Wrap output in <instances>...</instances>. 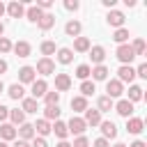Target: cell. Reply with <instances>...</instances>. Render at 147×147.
Masks as SVG:
<instances>
[{
	"mask_svg": "<svg viewBox=\"0 0 147 147\" xmlns=\"http://www.w3.org/2000/svg\"><path fill=\"white\" fill-rule=\"evenodd\" d=\"M44 101H46V106H57L60 92H46V94H44Z\"/></svg>",
	"mask_w": 147,
	"mask_h": 147,
	"instance_id": "obj_35",
	"label": "cell"
},
{
	"mask_svg": "<svg viewBox=\"0 0 147 147\" xmlns=\"http://www.w3.org/2000/svg\"><path fill=\"white\" fill-rule=\"evenodd\" d=\"M136 78V69L131 67V64H122L119 69H117V80L124 85V83H131Z\"/></svg>",
	"mask_w": 147,
	"mask_h": 147,
	"instance_id": "obj_2",
	"label": "cell"
},
{
	"mask_svg": "<svg viewBox=\"0 0 147 147\" xmlns=\"http://www.w3.org/2000/svg\"><path fill=\"white\" fill-rule=\"evenodd\" d=\"M90 71H92V67H90V64H80V67L76 69V76H78L80 80H87V76H90Z\"/></svg>",
	"mask_w": 147,
	"mask_h": 147,
	"instance_id": "obj_37",
	"label": "cell"
},
{
	"mask_svg": "<svg viewBox=\"0 0 147 147\" xmlns=\"http://www.w3.org/2000/svg\"><path fill=\"white\" fill-rule=\"evenodd\" d=\"M48 92V85H46V80L44 78H34V83H32V99H39V96H44Z\"/></svg>",
	"mask_w": 147,
	"mask_h": 147,
	"instance_id": "obj_11",
	"label": "cell"
},
{
	"mask_svg": "<svg viewBox=\"0 0 147 147\" xmlns=\"http://www.w3.org/2000/svg\"><path fill=\"white\" fill-rule=\"evenodd\" d=\"M71 108H74V113H85L87 110V99L85 96H74L71 99Z\"/></svg>",
	"mask_w": 147,
	"mask_h": 147,
	"instance_id": "obj_23",
	"label": "cell"
},
{
	"mask_svg": "<svg viewBox=\"0 0 147 147\" xmlns=\"http://www.w3.org/2000/svg\"><path fill=\"white\" fill-rule=\"evenodd\" d=\"M37 25H39L41 30H51V28L55 25V16H53V14H44V16L39 18V23H37Z\"/></svg>",
	"mask_w": 147,
	"mask_h": 147,
	"instance_id": "obj_26",
	"label": "cell"
},
{
	"mask_svg": "<svg viewBox=\"0 0 147 147\" xmlns=\"http://www.w3.org/2000/svg\"><path fill=\"white\" fill-rule=\"evenodd\" d=\"M14 147H30V142H25V140H16Z\"/></svg>",
	"mask_w": 147,
	"mask_h": 147,
	"instance_id": "obj_48",
	"label": "cell"
},
{
	"mask_svg": "<svg viewBox=\"0 0 147 147\" xmlns=\"http://www.w3.org/2000/svg\"><path fill=\"white\" fill-rule=\"evenodd\" d=\"M67 129H69V133H74V136H83V131L87 129V124H85L83 117H71L69 124H67Z\"/></svg>",
	"mask_w": 147,
	"mask_h": 147,
	"instance_id": "obj_4",
	"label": "cell"
},
{
	"mask_svg": "<svg viewBox=\"0 0 147 147\" xmlns=\"http://www.w3.org/2000/svg\"><path fill=\"white\" fill-rule=\"evenodd\" d=\"M71 87V76L69 74H55V92H67Z\"/></svg>",
	"mask_w": 147,
	"mask_h": 147,
	"instance_id": "obj_6",
	"label": "cell"
},
{
	"mask_svg": "<svg viewBox=\"0 0 147 147\" xmlns=\"http://www.w3.org/2000/svg\"><path fill=\"white\" fill-rule=\"evenodd\" d=\"M64 9L76 11V9H78V0H64Z\"/></svg>",
	"mask_w": 147,
	"mask_h": 147,
	"instance_id": "obj_43",
	"label": "cell"
},
{
	"mask_svg": "<svg viewBox=\"0 0 147 147\" xmlns=\"http://www.w3.org/2000/svg\"><path fill=\"white\" fill-rule=\"evenodd\" d=\"M83 119H85V124H87V126H99V124H101V113H99V110H94V108H87Z\"/></svg>",
	"mask_w": 147,
	"mask_h": 147,
	"instance_id": "obj_10",
	"label": "cell"
},
{
	"mask_svg": "<svg viewBox=\"0 0 147 147\" xmlns=\"http://www.w3.org/2000/svg\"><path fill=\"white\" fill-rule=\"evenodd\" d=\"M90 76H92L94 80H106V78H108V69H106L103 64H99V67H94V69L90 71Z\"/></svg>",
	"mask_w": 147,
	"mask_h": 147,
	"instance_id": "obj_28",
	"label": "cell"
},
{
	"mask_svg": "<svg viewBox=\"0 0 147 147\" xmlns=\"http://www.w3.org/2000/svg\"><path fill=\"white\" fill-rule=\"evenodd\" d=\"M106 21H108V25H113V28H124V14L122 11H117V9H113V11H108V16H106Z\"/></svg>",
	"mask_w": 147,
	"mask_h": 147,
	"instance_id": "obj_7",
	"label": "cell"
},
{
	"mask_svg": "<svg viewBox=\"0 0 147 147\" xmlns=\"http://www.w3.org/2000/svg\"><path fill=\"white\" fill-rule=\"evenodd\" d=\"M140 99H142V87L131 85V87H129V99H126V101H131V103H133V101H140Z\"/></svg>",
	"mask_w": 147,
	"mask_h": 147,
	"instance_id": "obj_31",
	"label": "cell"
},
{
	"mask_svg": "<svg viewBox=\"0 0 147 147\" xmlns=\"http://www.w3.org/2000/svg\"><path fill=\"white\" fill-rule=\"evenodd\" d=\"M131 34H129V30L126 28H117L115 30V34H113V39L117 41V44H126V39H129Z\"/></svg>",
	"mask_w": 147,
	"mask_h": 147,
	"instance_id": "obj_30",
	"label": "cell"
},
{
	"mask_svg": "<svg viewBox=\"0 0 147 147\" xmlns=\"http://www.w3.org/2000/svg\"><path fill=\"white\" fill-rule=\"evenodd\" d=\"M106 92H108V94H106L108 99L122 96V92H124V85H122V83H119L117 78H113V80H108V83H106Z\"/></svg>",
	"mask_w": 147,
	"mask_h": 147,
	"instance_id": "obj_3",
	"label": "cell"
},
{
	"mask_svg": "<svg viewBox=\"0 0 147 147\" xmlns=\"http://www.w3.org/2000/svg\"><path fill=\"white\" fill-rule=\"evenodd\" d=\"M80 92H83L80 96H90V94H94V83H92V80H83V83H80Z\"/></svg>",
	"mask_w": 147,
	"mask_h": 147,
	"instance_id": "obj_34",
	"label": "cell"
},
{
	"mask_svg": "<svg viewBox=\"0 0 147 147\" xmlns=\"http://www.w3.org/2000/svg\"><path fill=\"white\" fill-rule=\"evenodd\" d=\"M94 147H110V145H108L106 138H96V140H94Z\"/></svg>",
	"mask_w": 147,
	"mask_h": 147,
	"instance_id": "obj_47",
	"label": "cell"
},
{
	"mask_svg": "<svg viewBox=\"0 0 147 147\" xmlns=\"http://www.w3.org/2000/svg\"><path fill=\"white\" fill-rule=\"evenodd\" d=\"M5 11L11 16V18H21L23 14H25V9H23V2H18V0H14V2H9L7 7H5Z\"/></svg>",
	"mask_w": 147,
	"mask_h": 147,
	"instance_id": "obj_8",
	"label": "cell"
},
{
	"mask_svg": "<svg viewBox=\"0 0 147 147\" xmlns=\"http://www.w3.org/2000/svg\"><path fill=\"white\" fill-rule=\"evenodd\" d=\"M131 48H133L136 55H145V41H142V39H136V41L131 44Z\"/></svg>",
	"mask_w": 147,
	"mask_h": 147,
	"instance_id": "obj_38",
	"label": "cell"
},
{
	"mask_svg": "<svg viewBox=\"0 0 147 147\" xmlns=\"http://www.w3.org/2000/svg\"><path fill=\"white\" fill-rule=\"evenodd\" d=\"M2 90H5V85H2V80H0V92H2Z\"/></svg>",
	"mask_w": 147,
	"mask_h": 147,
	"instance_id": "obj_57",
	"label": "cell"
},
{
	"mask_svg": "<svg viewBox=\"0 0 147 147\" xmlns=\"http://www.w3.org/2000/svg\"><path fill=\"white\" fill-rule=\"evenodd\" d=\"M60 113H62V110H60V106H46V108H44V119H46V122H51V119H55V122H57Z\"/></svg>",
	"mask_w": 147,
	"mask_h": 147,
	"instance_id": "obj_24",
	"label": "cell"
},
{
	"mask_svg": "<svg viewBox=\"0 0 147 147\" xmlns=\"http://www.w3.org/2000/svg\"><path fill=\"white\" fill-rule=\"evenodd\" d=\"M2 34H5V23L0 21V37H2Z\"/></svg>",
	"mask_w": 147,
	"mask_h": 147,
	"instance_id": "obj_53",
	"label": "cell"
},
{
	"mask_svg": "<svg viewBox=\"0 0 147 147\" xmlns=\"http://www.w3.org/2000/svg\"><path fill=\"white\" fill-rule=\"evenodd\" d=\"M2 14H5V5L0 2V16H2Z\"/></svg>",
	"mask_w": 147,
	"mask_h": 147,
	"instance_id": "obj_54",
	"label": "cell"
},
{
	"mask_svg": "<svg viewBox=\"0 0 147 147\" xmlns=\"http://www.w3.org/2000/svg\"><path fill=\"white\" fill-rule=\"evenodd\" d=\"M51 131H53V133H55L60 140H64V138L69 136V129H67V124H64V122H60V119H57V122L51 126Z\"/></svg>",
	"mask_w": 147,
	"mask_h": 147,
	"instance_id": "obj_20",
	"label": "cell"
},
{
	"mask_svg": "<svg viewBox=\"0 0 147 147\" xmlns=\"http://www.w3.org/2000/svg\"><path fill=\"white\" fill-rule=\"evenodd\" d=\"M34 7H39V9L44 11V9H48V7H53V0H37V5H34Z\"/></svg>",
	"mask_w": 147,
	"mask_h": 147,
	"instance_id": "obj_42",
	"label": "cell"
},
{
	"mask_svg": "<svg viewBox=\"0 0 147 147\" xmlns=\"http://www.w3.org/2000/svg\"><path fill=\"white\" fill-rule=\"evenodd\" d=\"M108 110H113V99L101 96L99 99V113H108Z\"/></svg>",
	"mask_w": 147,
	"mask_h": 147,
	"instance_id": "obj_36",
	"label": "cell"
},
{
	"mask_svg": "<svg viewBox=\"0 0 147 147\" xmlns=\"http://www.w3.org/2000/svg\"><path fill=\"white\" fill-rule=\"evenodd\" d=\"M71 60H74V51L71 48H60L57 51V62L60 64H69Z\"/></svg>",
	"mask_w": 147,
	"mask_h": 147,
	"instance_id": "obj_25",
	"label": "cell"
},
{
	"mask_svg": "<svg viewBox=\"0 0 147 147\" xmlns=\"http://www.w3.org/2000/svg\"><path fill=\"white\" fill-rule=\"evenodd\" d=\"M99 126H101V133H103L106 140H108V138H117V126H115V122L108 119V122H101Z\"/></svg>",
	"mask_w": 147,
	"mask_h": 147,
	"instance_id": "obj_15",
	"label": "cell"
},
{
	"mask_svg": "<svg viewBox=\"0 0 147 147\" xmlns=\"http://www.w3.org/2000/svg\"><path fill=\"white\" fill-rule=\"evenodd\" d=\"M23 113H37V99H23V106H21Z\"/></svg>",
	"mask_w": 147,
	"mask_h": 147,
	"instance_id": "obj_33",
	"label": "cell"
},
{
	"mask_svg": "<svg viewBox=\"0 0 147 147\" xmlns=\"http://www.w3.org/2000/svg\"><path fill=\"white\" fill-rule=\"evenodd\" d=\"M37 74H44V76H51L53 71H55V62L51 60V57H41L39 62H37V69H34Z\"/></svg>",
	"mask_w": 147,
	"mask_h": 147,
	"instance_id": "obj_5",
	"label": "cell"
},
{
	"mask_svg": "<svg viewBox=\"0 0 147 147\" xmlns=\"http://www.w3.org/2000/svg\"><path fill=\"white\" fill-rule=\"evenodd\" d=\"M11 51H14L18 57H28V55H30V44H28V41H16V44L11 46Z\"/></svg>",
	"mask_w": 147,
	"mask_h": 147,
	"instance_id": "obj_18",
	"label": "cell"
},
{
	"mask_svg": "<svg viewBox=\"0 0 147 147\" xmlns=\"http://www.w3.org/2000/svg\"><path fill=\"white\" fill-rule=\"evenodd\" d=\"M25 16H28V21H32V23H39V18L44 16V11H41L39 7H30V9L25 11Z\"/></svg>",
	"mask_w": 147,
	"mask_h": 147,
	"instance_id": "obj_29",
	"label": "cell"
},
{
	"mask_svg": "<svg viewBox=\"0 0 147 147\" xmlns=\"http://www.w3.org/2000/svg\"><path fill=\"white\" fill-rule=\"evenodd\" d=\"M0 147H9V145H7V142H5V140H0Z\"/></svg>",
	"mask_w": 147,
	"mask_h": 147,
	"instance_id": "obj_55",
	"label": "cell"
},
{
	"mask_svg": "<svg viewBox=\"0 0 147 147\" xmlns=\"http://www.w3.org/2000/svg\"><path fill=\"white\" fill-rule=\"evenodd\" d=\"M9 99H25V90H23V85L21 83H14V85H9Z\"/></svg>",
	"mask_w": 147,
	"mask_h": 147,
	"instance_id": "obj_22",
	"label": "cell"
},
{
	"mask_svg": "<svg viewBox=\"0 0 147 147\" xmlns=\"http://www.w3.org/2000/svg\"><path fill=\"white\" fill-rule=\"evenodd\" d=\"M32 126H34V133H39V138L51 133V122H46V119H37V124H32Z\"/></svg>",
	"mask_w": 147,
	"mask_h": 147,
	"instance_id": "obj_19",
	"label": "cell"
},
{
	"mask_svg": "<svg viewBox=\"0 0 147 147\" xmlns=\"http://www.w3.org/2000/svg\"><path fill=\"white\" fill-rule=\"evenodd\" d=\"M7 117H9V108L7 106H0V122H5Z\"/></svg>",
	"mask_w": 147,
	"mask_h": 147,
	"instance_id": "obj_46",
	"label": "cell"
},
{
	"mask_svg": "<svg viewBox=\"0 0 147 147\" xmlns=\"http://www.w3.org/2000/svg\"><path fill=\"white\" fill-rule=\"evenodd\" d=\"M0 138L7 142V140H14L16 138V126L14 124H0Z\"/></svg>",
	"mask_w": 147,
	"mask_h": 147,
	"instance_id": "obj_17",
	"label": "cell"
},
{
	"mask_svg": "<svg viewBox=\"0 0 147 147\" xmlns=\"http://www.w3.org/2000/svg\"><path fill=\"white\" fill-rule=\"evenodd\" d=\"M41 53H44L46 57L53 55V53H55V44H53V41H44V44H41Z\"/></svg>",
	"mask_w": 147,
	"mask_h": 147,
	"instance_id": "obj_39",
	"label": "cell"
},
{
	"mask_svg": "<svg viewBox=\"0 0 147 147\" xmlns=\"http://www.w3.org/2000/svg\"><path fill=\"white\" fill-rule=\"evenodd\" d=\"M126 131L133 133V136L142 133V119H140V117H129V119H126Z\"/></svg>",
	"mask_w": 147,
	"mask_h": 147,
	"instance_id": "obj_14",
	"label": "cell"
},
{
	"mask_svg": "<svg viewBox=\"0 0 147 147\" xmlns=\"http://www.w3.org/2000/svg\"><path fill=\"white\" fill-rule=\"evenodd\" d=\"M80 30H83V25H80L78 21H69V23L64 25V32H67L69 37H80Z\"/></svg>",
	"mask_w": 147,
	"mask_h": 147,
	"instance_id": "obj_21",
	"label": "cell"
},
{
	"mask_svg": "<svg viewBox=\"0 0 147 147\" xmlns=\"http://www.w3.org/2000/svg\"><path fill=\"white\" fill-rule=\"evenodd\" d=\"M11 51V41L7 37H0V53H9Z\"/></svg>",
	"mask_w": 147,
	"mask_h": 147,
	"instance_id": "obj_40",
	"label": "cell"
},
{
	"mask_svg": "<svg viewBox=\"0 0 147 147\" xmlns=\"http://www.w3.org/2000/svg\"><path fill=\"white\" fill-rule=\"evenodd\" d=\"M101 2H103V7H113L115 5V0H101Z\"/></svg>",
	"mask_w": 147,
	"mask_h": 147,
	"instance_id": "obj_51",
	"label": "cell"
},
{
	"mask_svg": "<svg viewBox=\"0 0 147 147\" xmlns=\"http://www.w3.org/2000/svg\"><path fill=\"white\" fill-rule=\"evenodd\" d=\"M5 71H7V62H5V60H0V76H2Z\"/></svg>",
	"mask_w": 147,
	"mask_h": 147,
	"instance_id": "obj_49",
	"label": "cell"
},
{
	"mask_svg": "<svg viewBox=\"0 0 147 147\" xmlns=\"http://www.w3.org/2000/svg\"><path fill=\"white\" fill-rule=\"evenodd\" d=\"M129 147H147V145H145V142H142V140H136V142H131V145H129Z\"/></svg>",
	"mask_w": 147,
	"mask_h": 147,
	"instance_id": "obj_50",
	"label": "cell"
},
{
	"mask_svg": "<svg viewBox=\"0 0 147 147\" xmlns=\"http://www.w3.org/2000/svg\"><path fill=\"white\" fill-rule=\"evenodd\" d=\"M71 147H90V140L85 138V136H78L76 140H74V145Z\"/></svg>",
	"mask_w": 147,
	"mask_h": 147,
	"instance_id": "obj_41",
	"label": "cell"
},
{
	"mask_svg": "<svg viewBox=\"0 0 147 147\" xmlns=\"http://www.w3.org/2000/svg\"><path fill=\"white\" fill-rule=\"evenodd\" d=\"M16 136H21V140H25V142H28V140H32L37 133H34V126H32V124L23 122V124H21V129L16 131Z\"/></svg>",
	"mask_w": 147,
	"mask_h": 147,
	"instance_id": "obj_12",
	"label": "cell"
},
{
	"mask_svg": "<svg viewBox=\"0 0 147 147\" xmlns=\"http://www.w3.org/2000/svg\"><path fill=\"white\" fill-rule=\"evenodd\" d=\"M90 57H92V62L99 67V64L106 60V48H103V46H92V48H90Z\"/></svg>",
	"mask_w": 147,
	"mask_h": 147,
	"instance_id": "obj_13",
	"label": "cell"
},
{
	"mask_svg": "<svg viewBox=\"0 0 147 147\" xmlns=\"http://www.w3.org/2000/svg\"><path fill=\"white\" fill-rule=\"evenodd\" d=\"M136 76H140V78H147V64L142 62L138 69H136Z\"/></svg>",
	"mask_w": 147,
	"mask_h": 147,
	"instance_id": "obj_45",
	"label": "cell"
},
{
	"mask_svg": "<svg viewBox=\"0 0 147 147\" xmlns=\"http://www.w3.org/2000/svg\"><path fill=\"white\" fill-rule=\"evenodd\" d=\"M9 117H11V122H14V124H18V126L25 122V113H23L21 108H14V110H9Z\"/></svg>",
	"mask_w": 147,
	"mask_h": 147,
	"instance_id": "obj_32",
	"label": "cell"
},
{
	"mask_svg": "<svg viewBox=\"0 0 147 147\" xmlns=\"http://www.w3.org/2000/svg\"><path fill=\"white\" fill-rule=\"evenodd\" d=\"M57 147H71V145H69L67 140H60V145H57Z\"/></svg>",
	"mask_w": 147,
	"mask_h": 147,
	"instance_id": "obj_52",
	"label": "cell"
},
{
	"mask_svg": "<svg viewBox=\"0 0 147 147\" xmlns=\"http://www.w3.org/2000/svg\"><path fill=\"white\" fill-rule=\"evenodd\" d=\"M115 147H126V145H124V142H117V145H115Z\"/></svg>",
	"mask_w": 147,
	"mask_h": 147,
	"instance_id": "obj_56",
	"label": "cell"
},
{
	"mask_svg": "<svg viewBox=\"0 0 147 147\" xmlns=\"http://www.w3.org/2000/svg\"><path fill=\"white\" fill-rule=\"evenodd\" d=\"M115 55H117V60H119L122 64H131V62H133V57H136V53H133V48H131L129 44H119Z\"/></svg>",
	"mask_w": 147,
	"mask_h": 147,
	"instance_id": "obj_1",
	"label": "cell"
},
{
	"mask_svg": "<svg viewBox=\"0 0 147 147\" xmlns=\"http://www.w3.org/2000/svg\"><path fill=\"white\" fill-rule=\"evenodd\" d=\"M30 147H48V142H46L44 138H37V136H34V138H32V145H30Z\"/></svg>",
	"mask_w": 147,
	"mask_h": 147,
	"instance_id": "obj_44",
	"label": "cell"
},
{
	"mask_svg": "<svg viewBox=\"0 0 147 147\" xmlns=\"http://www.w3.org/2000/svg\"><path fill=\"white\" fill-rule=\"evenodd\" d=\"M115 110H117L122 117H126V119H129V117L133 115V103H131V101H126V99H122V101H117V103H115Z\"/></svg>",
	"mask_w": 147,
	"mask_h": 147,
	"instance_id": "obj_9",
	"label": "cell"
},
{
	"mask_svg": "<svg viewBox=\"0 0 147 147\" xmlns=\"http://www.w3.org/2000/svg\"><path fill=\"white\" fill-rule=\"evenodd\" d=\"M18 80L21 83H34V67H21L18 69Z\"/></svg>",
	"mask_w": 147,
	"mask_h": 147,
	"instance_id": "obj_16",
	"label": "cell"
},
{
	"mask_svg": "<svg viewBox=\"0 0 147 147\" xmlns=\"http://www.w3.org/2000/svg\"><path fill=\"white\" fill-rule=\"evenodd\" d=\"M74 51H78V53L90 51V39H87V37H76V41H74Z\"/></svg>",
	"mask_w": 147,
	"mask_h": 147,
	"instance_id": "obj_27",
	"label": "cell"
}]
</instances>
